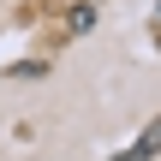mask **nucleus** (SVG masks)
<instances>
[{
  "instance_id": "nucleus-1",
  "label": "nucleus",
  "mask_w": 161,
  "mask_h": 161,
  "mask_svg": "<svg viewBox=\"0 0 161 161\" xmlns=\"http://www.w3.org/2000/svg\"><path fill=\"white\" fill-rule=\"evenodd\" d=\"M155 155H161V119H149V125L137 131V143H125L114 161H155Z\"/></svg>"
},
{
  "instance_id": "nucleus-2",
  "label": "nucleus",
  "mask_w": 161,
  "mask_h": 161,
  "mask_svg": "<svg viewBox=\"0 0 161 161\" xmlns=\"http://www.w3.org/2000/svg\"><path fill=\"white\" fill-rule=\"evenodd\" d=\"M90 24H96V12H90V6H72V30H78V36H84V30H90Z\"/></svg>"
}]
</instances>
